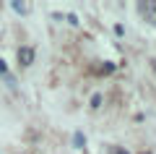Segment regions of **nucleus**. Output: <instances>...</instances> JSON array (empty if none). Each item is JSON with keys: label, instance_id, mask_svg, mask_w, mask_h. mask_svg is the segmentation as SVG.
Listing matches in <instances>:
<instances>
[{"label": "nucleus", "instance_id": "f257e3e1", "mask_svg": "<svg viewBox=\"0 0 156 154\" xmlns=\"http://www.w3.org/2000/svg\"><path fill=\"white\" fill-rule=\"evenodd\" d=\"M138 11L143 13L146 21H151L156 26V0H146V3H138Z\"/></svg>", "mask_w": 156, "mask_h": 154}, {"label": "nucleus", "instance_id": "7ed1b4c3", "mask_svg": "<svg viewBox=\"0 0 156 154\" xmlns=\"http://www.w3.org/2000/svg\"><path fill=\"white\" fill-rule=\"evenodd\" d=\"M13 11H18V13H26V11H29V6H26V3H13Z\"/></svg>", "mask_w": 156, "mask_h": 154}, {"label": "nucleus", "instance_id": "423d86ee", "mask_svg": "<svg viewBox=\"0 0 156 154\" xmlns=\"http://www.w3.org/2000/svg\"><path fill=\"white\" fill-rule=\"evenodd\" d=\"M0 73H5V76H8V68H5V60H3V58H0Z\"/></svg>", "mask_w": 156, "mask_h": 154}, {"label": "nucleus", "instance_id": "6e6552de", "mask_svg": "<svg viewBox=\"0 0 156 154\" xmlns=\"http://www.w3.org/2000/svg\"><path fill=\"white\" fill-rule=\"evenodd\" d=\"M151 68H154V71H156V60H151Z\"/></svg>", "mask_w": 156, "mask_h": 154}, {"label": "nucleus", "instance_id": "0eeeda50", "mask_svg": "<svg viewBox=\"0 0 156 154\" xmlns=\"http://www.w3.org/2000/svg\"><path fill=\"white\" fill-rule=\"evenodd\" d=\"M115 154H128V152H125V149H115Z\"/></svg>", "mask_w": 156, "mask_h": 154}, {"label": "nucleus", "instance_id": "39448f33", "mask_svg": "<svg viewBox=\"0 0 156 154\" xmlns=\"http://www.w3.org/2000/svg\"><path fill=\"white\" fill-rule=\"evenodd\" d=\"M73 141H76V146H83V136H81V133H76V136H73Z\"/></svg>", "mask_w": 156, "mask_h": 154}, {"label": "nucleus", "instance_id": "1a4fd4ad", "mask_svg": "<svg viewBox=\"0 0 156 154\" xmlns=\"http://www.w3.org/2000/svg\"><path fill=\"white\" fill-rule=\"evenodd\" d=\"M143 154H146V152H143Z\"/></svg>", "mask_w": 156, "mask_h": 154}, {"label": "nucleus", "instance_id": "20e7f679", "mask_svg": "<svg viewBox=\"0 0 156 154\" xmlns=\"http://www.w3.org/2000/svg\"><path fill=\"white\" fill-rule=\"evenodd\" d=\"M91 107H101V94H94L91 97Z\"/></svg>", "mask_w": 156, "mask_h": 154}, {"label": "nucleus", "instance_id": "f03ea898", "mask_svg": "<svg viewBox=\"0 0 156 154\" xmlns=\"http://www.w3.org/2000/svg\"><path fill=\"white\" fill-rule=\"evenodd\" d=\"M18 63L21 66H31L34 63V50L31 47H18Z\"/></svg>", "mask_w": 156, "mask_h": 154}]
</instances>
